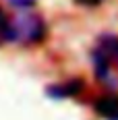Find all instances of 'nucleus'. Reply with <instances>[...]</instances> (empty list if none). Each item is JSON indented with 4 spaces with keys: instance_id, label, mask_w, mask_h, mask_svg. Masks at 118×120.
I'll return each mask as SVG.
<instances>
[{
    "instance_id": "1",
    "label": "nucleus",
    "mask_w": 118,
    "mask_h": 120,
    "mask_svg": "<svg viewBox=\"0 0 118 120\" xmlns=\"http://www.w3.org/2000/svg\"><path fill=\"white\" fill-rule=\"evenodd\" d=\"M44 37H46V23L37 12H33V8H19L11 17L8 41L33 46L39 44Z\"/></svg>"
},
{
    "instance_id": "2",
    "label": "nucleus",
    "mask_w": 118,
    "mask_h": 120,
    "mask_svg": "<svg viewBox=\"0 0 118 120\" xmlns=\"http://www.w3.org/2000/svg\"><path fill=\"white\" fill-rule=\"evenodd\" d=\"M93 110L97 116H102L106 120H118V95L116 93L99 95L93 101Z\"/></svg>"
},
{
    "instance_id": "3",
    "label": "nucleus",
    "mask_w": 118,
    "mask_h": 120,
    "mask_svg": "<svg viewBox=\"0 0 118 120\" xmlns=\"http://www.w3.org/2000/svg\"><path fill=\"white\" fill-rule=\"evenodd\" d=\"M93 50H97L99 54H104L112 62V66L118 68V35H110V33L102 35L97 39V46Z\"/></svg>"
},
{
    "instance_id": "4",
    "label": "nucleus",
    "mask_w": 118,
    "mask_h": 120,
    "mask_svg": "<svg viewBox=\"0 0 118 120\" xmlns=\"http://www.w3.org/2000/svg\"><path fill=\"white\" fill-rule=\"evenodd\" d=\"M83 81L81 79H72V81H64V83H58L54 87L48 89V93L54 97V99H64V97H75L83 91Z\"/></svg>"
},
{
    "instance_id": "5",
    "label": "nucleus",
    "mask_w": 118,
    "mask_h": 120,
    "mask_svg": "<svg viewBox=\"0 0 118 120\" xmlns=\"http://www.w3.org/2000/svg\"><path fill=\"white\" fill-rule=\"evenodd\" d=\"M8 27H11V17L0 8V44L8 41Z\"/></svg>"
},
{
    "instance_id": "6",
    "label": "nucleus",
    "mask_w": 118,
    "mask_h": 120,
    "mask_svg": "<svg viewBox=\"0 0 118 120\" xmlns=\"http://www.w3.org/2000/svg\"><path fill=\"white\" fill-rule=\"evenodd\" d=\"M6 2L15 11H19V8H33L35 6V0H6Z\"/></svg>"
},
{
    "instance_id": "7",
    "label": "nucleus",
    "mask_w": 118,
    "mask_h": 120,
    "mask_svg": "<svg viewBox=\"0 0 118 120\" xmlns=\"http://www.w3.org/2000/svg\"><path fill=\"white\" fill-rule=\"evenodd\" d=\"M77 4H83V6H97V4H102L104 0H75Z\"/></svg>"
}]
</instances>
